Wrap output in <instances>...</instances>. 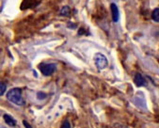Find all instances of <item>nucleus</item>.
Wrapping results in <instances>:
<instances>
[{"label":"nucleus","mask_w":159,"mask_h":128,"mask_svg":"<svg viewBox=\"0 0 159 128\" xmlns=\"http://www.w3.org/2000/svg\"><path fill=\"white\" fill-rule=\"evenodd\" d=\"M7 99L10 102H11L17 106H22L24 104V101L22 98V89L19 88L11 89L7 93Z\"/></svg>","instance_id":"obj_1"},{"label":"nucleus","mask_w":159,"mask_h":128,"mask_svg":"<svg viewBox=\"0 0 159 128\" xmlns=\"http://www.w3.org/2000/svg\"><path fill=\"white\" fill-rule=\"evenodd\" d=\"M94 63L99 70H104L108 65L107 58L106 57L105 55H103L101 53H97L94 56Z\"/></svg>","instance_id":"obj_2"},{"label":"nucleus","mask_w":159,"mask_h":128,"mask_svg":"<svg viewBox=\"0 0 159 128\" xmlns=\"http://www.w3.org/2000/svg\"><path fill=\"white\" fill-rule=\"evenodd\" d=\"M40 71L42 72V74L45 76H49L51 75H53L56 72L57 66L54 63H42L39 66Z\"/></svg>","instance_id":"obj_3"},{"label":"nucleus","mask_w":159,"mask_h":128,"mask_svg":"<svg viewBox=\"0 0 159 128\" xmlns=\"http://www.w3.org/2000/svg\"><path fill=\"white\" fill-rule=\"evenodd\" d=\"M110 9H111V15H112V20L116 23L118 22L119 20V17H120V12H119V9L118 7L116 6V4L112 3L110 5Z\"/></svg>","instance_id":"obj_4"},{"label":"nucleus","mask_w":159,"mask_h":128,"mask_svg":"<svg viewBox=\"0 0 159 128\" xmlns=\"http://www.w3.org/2000/svg\"><path fill=\"white\" fill-rule=\"evenodd\" d=\"M134 82H135V84H136L138 87H143V86H146V84H147L145 78H144L140 74H137V75H135Z\"/></svg>","instance_id":"obj_5"},{"label":"nucleus","mask_w":159,"mask_h":128,"mask_svg":"<svg viewBox=\"0 0 159 128\" xmlns=\"http://www.w3.org/2000/svg\"><path fill=\"white\" fill-rule=\"evenodd\" d=\"M4 120L6 121V123L10 126H15L16 125V121L11 116V115H8V114H5L4 115Z\"/></svg>","instance_id":"obj_6"},{"label":"nucleus","mask_w":159,"mask_h":128,"mask_svg":"<svg viewBox=\"0 0 159 128\" xmlns=\"http://www.w3.org/2000/svg\"><path fill=\"white\" fill-rule=\"evenodd\" d=\"M152 19L156 22V23H159V8H156L153 10L152 13Z\"/></svg>","instance_id":"obj_7"},{"label":"nucleus","mask_w":159,"mask_h":128,"mask_svg":"<svg viewBox=\"0 0 159 128\" xmlns=\"http://www.w3.org/2000/svg\"><path fill=\"white\" fill-rule=\"evenodd\" d=\"M70 11H71L70 8H69L68 6H64V7H63V8L61 9V15H63V16H67V15L70 14Z\"/></svg>","instance_id":"obj_8"},{"label":"nucleus","mask_w":159,"mask_h":128,"mask_svg":"<svg viewBox=\"0 0 159 128\" xmlns=\"http://www.w3.org/2000/svg\"><path fill=\"white\" fill-rule=\"evenodd\" d=\"M60 128H71V124L68 121H64L63 123L61 124V127Z\"/></svg>","instance_id":"obj_9"},{"label":"nucleus","mask_w":159,"mask_h":128,"mask_svg":"<svg viewBox=\"0 0 159 128\" xmlns=\"http://www.w3.org/2000/svg\"><path fill=\"white\" fill-rule=\"evenodd\" d=\"M45 97H46V94L43 93V92H38V93H37V98L40 99V100H43V99H44Z\"/></svg>","instance_id":"obj_10"},{"label":"nucleus","mask_w":159,"mask_h":128,"mask_svg":"<svg viewBox=\"0 0 159 128\" xmlns=\"http://www.w3.org/2000/svg\"><path fill=\"white\" fill-rule=\"evenodd\" d=\"M0 85H1V91H0V93H1V95H3L6 89H7V85L4 82H1V84H0Z\"/></svg>","instance_id":"obj_11"},{"label":"nucleus","mask_w":159,"mask_h":128,"mask_svg":"<svg viewBox=\"0 0 159 128\" xmlns=\"http://www.w3.org/2000/svg\"><path fill=\"white\" fill-rule=\"evenodd\" d=\"M23 123H24V125H25V128H32V127H31V125L26 121H23Z\"/></svg>","instance_id":"obj_12"}]
</instances>
